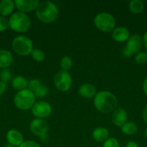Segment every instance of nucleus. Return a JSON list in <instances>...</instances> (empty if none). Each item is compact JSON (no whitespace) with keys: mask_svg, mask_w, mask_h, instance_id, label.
<instances>
[{"mask_svg":"<svg viewBox=\"0 0 147 147\" xmlns=\"http://www.w3.org/2000/svg\"><path fill=\"white\" fill-rule=\"evenodd\" d=\"M143 89H144V93L147 96V78L144 80V83H143Z\"/></svg>","mask_w":147,"mask_h":147,"instance_id":"f704fd0d","label":"nucleus"},{"mask_svg":"<svg viewBox=\"0 0 147 147\" xmlns=\"http://www.w3.org/2000/svg\"><path fill=\"white\" fill-rule=\"evenodd\" d=\"M6 90H7V85H6V83H3L2 81L0 80V96L4 94L5 93Z\"/></svg>","mask_w":147,"mask_h":147,"instance_id":"7c9ffc66","label":"nucleus"},{"mask_svg":"<svg viewBox=\"0 0 147 147\" xmlns=\"http://www.w3.org/2000/svg\"><path fill=\"white\" fill-rule=\"evenodd\" d=\"M144 137H145L146 139H147V128H146V129H145V131H144Z\"/></svg>","mask_w":147,"mask_h":147,"instance_id":"c9c22d12","label":"nucleus"},{"mask_svg":"<svg viewBox=\"0 0 147 147\" xmlns=\"http://www.w3.org/2000/svg\"><path fill=\"white\" fill-rule=\"evenodd\" d=\"M94 105L95 109L101 113H110L116 109L118 100L111 92L101 90L97 92L94 97Z\"/></svg>","mask_w":147,"mask_h":147,"instance_id":"f257e3e1","label":"nucleus"},{"mask_svg":"<svg viewBox=\"0 0 147 147\" xmlns=\"http://www.w3.org/2000/svg\"><path fill=\"white\" fill-rule=\"evenodd\" d=\"M39 3L38 0H15L14 5L20 12L27 14L36 9Z\"/></svg>","mask_w":147,"mask_h":147,"instance_id":"9b49d317","label":"nucleus"},{"mask_svg":"<svg viewBox=\"0 0 147 147\" xmlns=\"http://www.w3.org/2000/svg\"><path fill=\"white\" fill-rule=\"evenodd\" d=\"M10 27V22L7 17L0 16V32H4Z\"/></svg>","mask_w":147,"mask_h":147,"instance_id":"c85d7f7f","label":"nucleus"},{"mask_svg":"<svg viewBox=\"0 0 147 147\" xmlns=\"http://www.w3.org/2000/svg\"><path fill=\"white\" fill-rule=\"evenodd\" d=\"M53 83L59 90L67 91L71 87L72 78L69 72L61 70L55 74Z\"/></svg>","mask_w":147,"mask_h":147,"instance_id":"6e6552de","label":"nucleus"},{"mask_svg":"<svg viewBox=\"0 0 147 147\" xmlns=\"http://www.w3.org/2000/svg\"><path fill=\"white\" fill-rule=\"evenodd\" d=\"M135 61L138 64L143 65L147 63V52H139L135 56Z\"/></svg>","mask_w":147,"mask_h":147,"instance_id":"a878e982","label":"nucleus"},{"mask_svg":"<svg viewBox=\"0 0 147 147\" xmlns=\"http://www.w3.org/2000/svg\"><path fill=\"white\" fill-rule=\"evenodd\" d=\"M143 38L138 34H133L126 41L125 47L122 50L124 57H129L139 53L143 47Z\"/></svg>","mask_w":147,"mask_h":147,"instance_id":"0eeeda50","label":"nucleus"},{"mask_svg":"<svg viewBox=\"0 0 147 147\" xmlns=\"http://www.w3.org/2000/svg\"><path fill=\"white\" fill-rule=\"evenodd\" d=\"M12 47L17 54L25 56L31 54L33 50V41L26 36H17L12 40Z\"/></svg>","mask_w":147,"mask_h":147,"instance_id":"423d86ee","label":"nucleus"},{"mask_svg":"<svg viewBox=\"0 0 147 147\" xmlns=\"http://www.w3.org/2000/svg\"><path fill=\"white\" fill-rule=\"evenodd\" d=\"M125 147H139L138 144L134 141H129V142L127 143L126 146Z\"/></svg>","mask_w":147,"mask_h":147,"instance_id":"473e14b6","label":"nucleus"},{"mask_svg":"<svg viewBox=\"0 0 147 147\" xmlns=\"http://www.w3.org/2000/svg\"><path fill=\"white\" fill-rule=\"evenodd\" d=\"M32 57L37 62H42L45 59V54L40 49H33L31 53Z\"/></svg>","mask_w":147,"mask_h":147,"instance_id":"393cba45","label":"nucleus"},{"mask_svg":"<svg viewBox=\"0 0 147 147\" xmlns=\"http://www.w3.org/2000/svg\"><path fill=\"white\" fill-rule=\"evenodd\" d=\"M112 37L115 41L124 42L130 37V32L125 27H118L112 30Z\"/></svg>","mask_w":147,"mask_h":147,"instance_id":"ddd939ff","label":"nucleus"},{"mask_svg":"<svg viewBox=\"0 0 147 147\" xmlns=\"http://www.w3.org/2000/svg\"><path fill=\"white\" fill-rule=\"evenodd\" d=\"M0 80L3 83H10L12 80V73L8 69H2L0 71Z\"/></svg>","mask_w":147,"mask_h":147,"instance_id":"b1692460","label":"nucleus"},{"mask_svg":"<svg viewBox=\"0 0 147 147\" xmlns=\"http://www.w3.org/2000/svg\"><path fill=\"white\" fill-rule=\"evenodd\" d=\"M12 86L14 89L20 91L27 89V87L28 86V82L25 78L22 76H16L12 80Z\"/></svg>","mask_w":147,"mask_h":147,"instance_id":"6ab92c4d","label":"nucleus"},{"mask_svg":"<svg viewBox=\"0 0 147 147\" xmlns=\"http://www.w3.org/2000/svg\"><path fill=\"white\" fill-rule=\"evenodd\" d=\"M15 5L12 0H2L0 1V14L1 17H7L12 14Z\"/></svg>","mask_w":147,"mask_h":147,"instance_id":"dca6fc26","label":"nucleus"},{"mask_svg":"<svg viewBox=\"0 0 147 147\" xmlns=\"http://www.w3.org/2000/svg\"><path fill=\"white\" fill-rule=\"evenodd\" d=\"M143 44L147 50V31L144 33V37H143Z\"/></svg>","mask_w":147,"mask_h":147,"instance_id":"72a5a7b5","label":"nucleus"},{"mask_svg":"<svg viewBox=\"0 0 147 147\" xmlns=\"http://www.w3.org/2000/svg\"><path fill=\"white\" fill-rule=\"evenodd\" d=\"M128 114L123 109H117L113 111L112 115V121L118 127H121L127 122Z\"/></svg>","mask_w":147,"mask_h":147,"instance_id":"4468645a","label":"nucleus"},{"mask_svg":"<svg viewBox=\"0 0 147 147\" xmlns=\"http://www.w3.org/2000/svg\"><path fill=\"white\" fill-rule=\"evenodd\" d=\"M142 118H143V120L147 123V105L145 106L144 110H143Z\"/></svg>","mask_w":147,"mask_h":147,"instance_id":"2f4dec72","label":"nucleus"},{"mask_svg":"<svg viewBox=\"0 0 147 147\" xmlns=\"http://www.w3.org/2000/svg\"><path fill=\"white\" fill-rule=\"evenodd\" d=\"M138 126L133 122H126L121 126V131L126 135H133L136 133Z\"/></svg>","mask_w":147,"mask_h":147,"instance_id":"412c9836","label":"nucleus"},{"mask_svg":"<svg viewBox=\"0 0 147 147\" xmlns=\"http://www.w3.org/2000/svg\"><path fill=\"white\" fill-rule=\"evenodd\" d=\"M78 93L82 98L89 99L95 97L97 92L96 88L93 85L89 84V83H84L79 87Z\"/></svg>","mask_w":147,"mask_h":147,"instance_id":"2eb2a0df","label":"nucleus"},{"mask_svg":"<svg viewBox=\"0 0 147 147\" xmlns=\"http://www.w3.org/2000/svg\"><path fill=\"white\" fill-rule=\"evenodd\" d=\"M4 147H14V146H13L12 145H11V144H7V145H6Z\"/></svg>","mask_w":147,"mask_h":147,"instance_id":"e433bc0d","label":"nucleus"},{"mask_svg":"<svg viewBox=\"0 0 147 147\" xmlns=\"http://www.w3.org/2000/svg\"><path fill=\"white\" fill-rule=\"evenodd\" d=\"M60 65L62 68V70L68 71L69 69L71 68L72 65H73V61L69 56H64L61 60Z\"/></svg>","mask_w":147,"mask_h":147,"instance_id":"4be33fe9","label":"nucleus"},{"mask_svg":"<svg viewBox=\"0 0 147 147\" xmlns=\"http://www.w3.org/2000/svg\"><path fill=\"white\" fill-rule=\"evenodd\" d=\"M9 22L10 27L13 31L20 33L27 32L31 24L28 16L20 11L13 13L9 19Z\"/></svg>","mask_w":147,"mask_h":147,"instance_id":"7ed1b4c3","label":"nucleus"},{"mask_svg":"<svg viewBox=\"0 0 147 147\" xmlns=\"http://www.w3.org/2000/svg\"><path fill=\"white\" fill-rule=\"evenodd\" d=\"M19 147H41L38 143L35 141H25Z\"/></svg>","mask_w":147,"mask_h":147,"instance_id":"c756f323","label":"nucleus"},{"mask_svg":"<svg viewBox=\"0 0 147 147\" xmlns=\"http://www.w3.org/2000/svg\"><path fill=\"white\" fill-rule=\"evenodd\" d=\"M13 62L12 54L7 50H0V68L7 69Z\"/></svg>","mask_w":147,"mask_h":147,"instance_id":"f3484780","label":"nucleus"},{"mask_svg":"<svg viewBox=\"0 0 147 147\" xmlns=\"http://www.w3.org/2000/svg\"><path fill=\"white\" fill-rule=\"evenodd\" d=\"M102 147H120L119 142L115 138H108L103 143Z\"/></svg>","mask_w":147,"mask_h":147,"instance_id":"bb28decb","label":"nucleus"},{"mask_svg":"<svg viewBox=\"0 0 147 147\" xmlns=\"http://www.w3.org/2000/svg\"><path fill=\"white\" fill-rule=\"evenodd\" d=\"M128 8L131 12L133 14H140L144 9V4L141 0H132L128 4Z\"/></svg>","mask_w":147,"mask_h":147,"instance_id":"aec40b11","label":"nucleus"},{"mask_svg":"<svg viewBox=\"0 0 147 147\" xmlns=\"http://www.w3.org/2000/svg\"><path fill=\"white\" fill-rule=\"evenodd\" d=\"M6 138L8 144L14 147H19L24 142L23 135L17 129H10L7 131Z\"/></svg>","mask_w":147,"mask_h":147,"instance_id":"f8f14e48","label":"nucleus"},{"mask_svg":"<svg viewBox=\"0 0 147 147\" xmlns=\"http://www.w3.org/2000/svg\"><path fill=\"white\" fill-rule=\"evenodd\" d=\"M37 19L43 23H51L54 22L59 15V9L51 1H43L39 3L35 9Z\"/></svg>","mask_w":147,"mask_h":147,"instance_id":"f03ea898","label":"nucleus"},{"mask_svg":"<svg viewBox=\"0 0 147 147\" xmlns=\"http://www.w3.org/2000/svg\"><path fill=\"white\" fill-rule=\"evenodd\" d=\"M42 85V83L38 80V79H32L28 83L29 90H31L32 92H34L38 87H40Z\"/></svg>","mask_w":147,"mask_h":147,"instance_id":"cd10ccee","label":"nucleus"},{"mask_svg":"<svg viewBox=\"0 0 147 147\" xmlns=\"http://www.w3.org/2000/svg\"><path fill=\"white\" fill-rule=\"evenodd\" d=\"M94 24L100 31L109 32L115 27V20L113 15L108 12H102L97 14L94 19Z\"/></svg>","mask_w":147,"mask_h":147,"instance_id":"39448f33","label":"nucleus"},{"mask_svg":"<svg viewBox=\"0 0 147 147\" xmlns=\"http://www.w3.org/2000/svg\"><path fill=\"white\" fill-rule=\"evenodd\" d=\"M30 129L33 134L41 138L47 134L48 125L44 119H35L30 123Z\"/></svg>","mask_w":147,"mask_h":147,"instance_id":"9d476101","label":"nucleus"},{"mask_svg":"<svg viewBox=\"0 0 147 147\" xmlns=\"http://www.w3.org/2000/svg\"><path fill=\"white\" fill-rule=\"evenodd\" d=\"M109 131L104 127H97L92 132V137L98 142H105L109 138Z\"/></svg>","mask_w":147,"mask_h":147,"instance_id":"a211bd4d","label":"nucleus"},{"mask_svg":"<svg viewBox=\"0 0 147 147\" xmlns=\"http://www.w3.org/2000/svg\"><path fill=\"white\" fill-rule=\"evenodd\" d=\"M48 93V88L46 87V86L42 84L40 87L37 88L34 92H33V94L35 97L39 98H42L46 97V96Z\"/></svg>","mask_w":147,"mask_h":147,"instance_id":"5701e85b","label":"nucleus"},{"mask_svg":"<svg viewBox=\"0 0 147 147\" xmlns=\"http://www.w3.org/2000/svg\"><path fill=\"white\" fill-rule=\"evenodd\" d=\"M35 101V96L29 89L18 91L14 97V103L17 109L27 111L32 109Z\"/></svg>","mask_w":147,"mask_h":147,"instance_id":"20e7f679","label":"nucleus"},{"mask_svg":"<svg viewBox=\"0 0 147 147\" xmlns=\"http://www.w3.org/2000/svg\"><path fill=\"white\" fill-rule=\"evenodd\" d=\"M32 113L36 119H44L48 117L52 112V107L48 102L40 100L35 103L31 109Z\"/></svg>","mask_w":147,"mask_h":147,"instance_id":"1a4fd4ad","label":"nucleus"}]
</instances>
